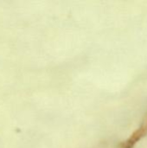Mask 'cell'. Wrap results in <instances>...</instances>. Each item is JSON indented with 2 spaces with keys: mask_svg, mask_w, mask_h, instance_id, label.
Returning a JSON list of instances; mask_svg holds the SVG:
<instances>
[{
  "mask_svg": "<svg viewBox=\"0 0 147 148\" xmlns=\"http://www.w3.org/2000/svg\"><path fill=\"white\" fill-rule=\"evenodd\" d=\"M147 134V116L144 120L140 127L133 134V135L124 143V148H133L136 143H138L141 138H144Z\"/></svg>",
  "mask_w": 147,
  "mask_h": 148,
  "instance_id": "cell-1",
  "label": "cell"
}]
</instances>
